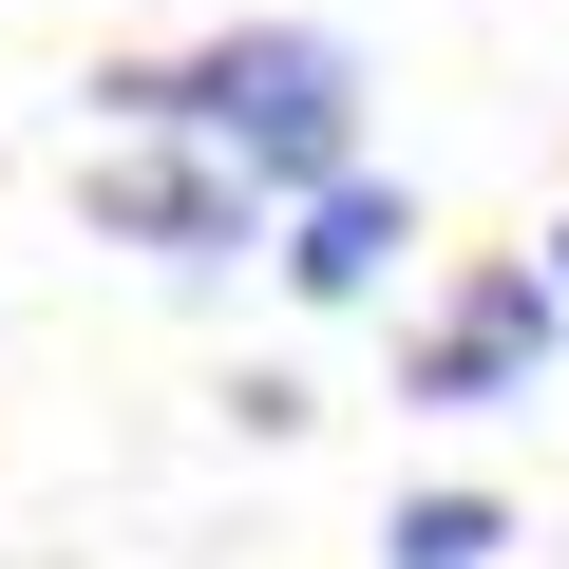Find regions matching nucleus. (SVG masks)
I'll use <instances>...</instances> for the list:
<instances>
[{"mask_svg": "<svg viewBox=\"0 0 569 569\" xmlns=\"http://www.w3.org/2000/svg\"><path fill=\"white\" fill-rule=\"evenodd\" d=\"M96 114H114V133L171 114V133H209V152L284 209V190H323V171L361 152V58H342L323 20H228V39H190V58H114Z\"/></svg>", "mask_w": 569, "mask_h": 569, "instance_id": "f257e3e1", "label": "nucleus"}, {"mask_svg": "<svg viewBox=\"0 0 569 569\" xmlns=\"http://www.w3.org/2000/svg\"><path fill=\"white\" fill-rule=\"evenodd\" d=\"M550 361H569V305H550V266H456V305L399 342V399L418 418H512V399H550Z\"/></svg>", "mask_w": 569, "mask_h": 569, "instance_id": "f03ea898", "label": "nucleus"}, {"mask_svg": "<svg viewBox=\"0 0 569 569\" xmlns=\"http://www.w3.org/2000/svg\"><path fill=\"white\" fill-rule=\"evenodd\" d=\"M96 247H152V266H247V247H266V190H247L209 133H171V114H152V133H114V152H96Z\"/></svg>", "mask_w": 569, "mask_h": 569, "instance_id": "7ed1b4c3", "label": "nucleus"}, {"mask_svg": "<svg viewBox=\"0 0 569 569\" xmlns=\"http://www.w3.org/2000/svg\"><path fill=\"white\" fill-rule=\"evenodd\" d=\"M399 247H418V209L342 152L323 190H284V247H266V266H284V305H380V284H399Z\"/></svg>", "mask_w": 569, "mask_h": 569, "instance_id": "20e7f679", "label": "nucleus"}, {"mask_svg": "<svg viewBox=\"0 0 569 569\" xmlns=\"http://www.w3.org/2000/svg\"><path fill=\"white\" fill-rule=\"evenodd\" d=\"M512 550V493H399L380 512V569H493Z\"/></svg>", "mask_w": 569, "mask_h": 569, "instance_id": "39448f33", "label": "nucleus"}, {"mask_svg": "<svg viewBox=\"0 0 569 569\" xmlns=\"http://www.w3.org/2000/svg\"><path fill=\"white\" fill-rule=\"evenodd\" d=\"M550 305H569V228H550Z\"/></svg>", "mask_w": 569, "mask_h": 569, "instance_id": "423d86ee", "label": "nucleus"}]
</instances>
